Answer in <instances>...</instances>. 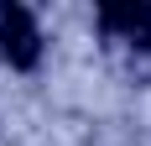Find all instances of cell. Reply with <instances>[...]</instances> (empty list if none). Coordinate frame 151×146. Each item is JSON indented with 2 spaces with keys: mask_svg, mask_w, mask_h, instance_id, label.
Here are the masks:
<instances>
[{
  "mask_svg": "<svg viewBox=\"0 0 151 146\" xmlns=\"http://www.w3.org/2000/svg\"><path fill=\"white\" fill-rule=\"evenodd\" d=\"M0 52L11 68H37L42 58V31L26 5H0Z\"/></svg>",
  "mask_w": 151,
  "mask_h": 146,
  "instance_id": "1",
  "label": "cell"
},
{
  "mask_svg": "<svg viewBox=\"0 0 151 146\" xmlns=\"http://www.w3.org/2000/svg\"><path fill=\"white\" fill-rule=\"evenodd\" d=\"M99 26L115 42H130V47L151 52V0H109L99 11Z\"/></svg>",
  "mask_w": 151,
  "mask_h": 146,
  "instance_id": "2",
  "label": "cell"
}]
</instances>
